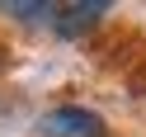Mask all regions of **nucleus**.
Listing matches in <instances>:
<instances>
[{
  "mask_svg": "<svg viewBox=\"0 0 146 137\" xmlns=\"http://www.w3.org/2000/svg\"><path fill=\"white\" fill-rule=\"evenodd\" d=\"M38 128L47 137H104V118L94 109H80V104H61L52 114H42Z\"/></svg>",
  "mask_w": 146,
  "mask_h": 137,
  "instance_id": "1",
  "label": "nucleus"
},
{
  "mask_svg": "<svg viewBox=\"0 0 146 137\" xmlns=\"http://www.w3.org/2000/svg\"><path fill=\"white\" fill-rule=\"evenodd\" d=\"M104 14H108V0H76V5H57L52 24H57L61 38H80V33L94 29Z\"/></svg>",
  "mask_w": 146,
  "mask_h": 137,
  "instance_id": "2",
  "label": "nucleus"
},
{
  "mask_svg": "<svg viewBox=\"0 0 146 137\" xmlns=\"http://www.w3.org/2000/svg\"><path fill=\"white\" fill-rule=\"evenodd\" d=\"M0 14H14V19H47V14H57V5H52V0H33V5H24V0H0Z\"/></svg>",
  "mask_w": 146,
  "mask_h": 137,
  "instance_id": "3",
  "label": "nucleus"
}]
</instances>
